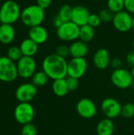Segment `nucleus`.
<instances>
[{
    "instance_id": "1",
    "label": "nucleus",
    "mask_w": 134,
    "mask_h": 135,
    "mask_svg": "<svg viewBox=\"0 0 134 135\" xmlns=\"http://www.w3.org/2000/svg\"><path fill=\"white\" fill-rule=\"evenodd\" d=\"M67 67L68 62L66 59L55 53L46 56L42 62V70L53 81L66 78L67 77Z\"/></svg>"
},
{
    "instance_id": "2",
    "label": "nucleus",
    "mask_w": 134,
    "mask_h": 135,
    "mask_svg": "<svg viewBox=\"0 0 134 135\" xmlns=\"http://www.w3.org/2000/svg\"><path fill=\"white\" fill-rule=\"evenodd\" d=\"M45 18L44 9L38 5H30L21 10V21L27 27L41 25Z\"/></svg>"
},
{
    "instance_id": "3",
    "label": "nucleus",
    "mask_w": 134,
    "mask_h": 135,
    "mask_svg": "<svg viewBox=\"0 0 134 135\" xmlns=\"http://www.w3.org/2000/svg\"><path fill=\"white\" fill-rule=\"evenodd\" d=\"M21 14L20 6L13 0H7L0 6V20L2 24L13 25L21 19Z\"/></svg>"
},
{
    "instance_id": "4",
    "label": "nucleus",
    "mask_w": 134,
    "mask_h": 135,
    "mask_svg": "<svg viewBox=\"0 0 134 135\" xmlns=\"http://www.w3.org/2000/svg\"><path fill=\"white\" fill-rule=\"evenodd\" d=\"M18 77L16 62L10 60L7 56L0 57V81L12 82Z\"/></svg>"
},
{
    "instance_id": "5",
    "label": "nucleus",
    "mask_w": 134,
    "mask_h": 135,
    "mask_svg": "<svg viewBox=\"0 0 134 135\" xmlns=\"http://www.w3.org/2000/svg\"><path fill=\"white\" fill-rule=\"evenodd\" d=\"M111 81L115 87L121 89L130 88L134 82L131 71L122 67L113 70L111 75Z\"/></svg>"
},
{
    "instance_id": "6",
    "label": "nucleus",
    "mask_w": 134,
    "mask_h": 135,
    "mask_svg": "<svg viewBox=\"0 0 134 135\" xmlns=\"http://www.w3.org/2000/svg\"><path fill=\"white\" fill-rule=\"evenodd\" d=\"M80 27L72 21L63 23L57 28L56 34L58 38L65 42H73L79 39Z\"/></svg>"
},
{
    "instance_id": "7",
    "label": "nucleus",
    "mask_w": 134,
    "mask_h": 135,
    "mask_svg": "<svg viewBox=\"0 0 134 135\" xmlns=\"http://www.w3.org/2000/svg\"><path fill=\"white\" fill-rule=\"evenodd\" d=\"M15 120L21 125L32 123L35 116V110L30 103H19L14 108Z\"/></svg>"
},
{
    "instance_id": "8",
    "label": "nucleus",
    "mask_w": 134,
    "mask_h": 135,
    "mask_svg": "<svg viewBox=\"0 0 134 135\" xmlns=\"http://www.w3.org/2000/svg\"><path fill=\"white\" fill-rule=\"evenodd\" d=\"M112 24L120 32H127L133 28V15L125 9L114 14Z\"/></svg>"
},
{
    "instance_id": "9",
    "label": "nucleus",
    "mask_w": 134,
    "mask_h": 135,
    "mask_svg": "<svg viewBox=\"0 0 134 135\" xmlns=\"http://www.w3.org/2000/svg\"><path fill=\"white\" fill-rule=\"evenodd\" d=\"M16 64L18 76L22 78H31L36 72V62L33 57L23 56L17 62H16Z\"/></svg>"
},
{
    "instance_id": "10",
    "label": "nucleus",
    "mask_w": 134,
    "mask_h": 135,
    "mask_svg": "<svg viewBox=\"0 0 134 135\" xmlns=\"http://www.w3.org/2000/svg\"><path fill=\"white\" fill-rule=\"evenodd\" d=\"M88 69V62L85 58H72L68 62L67 76L75 78H82Z\"/></svg>"
},
{
    "instance_id": "11",
    "label": "nucleus",
    "mask_w": 134,
    "mask_h": 135,
    "mask_svg": "<svg viewBox=\"0 0 134 135\" xmlns=\"http://www.w3.org/2000/svg\"><path fill=\"white\" fill-rule=\"evenodd\" d=\"M37 87L32 82L20 85L15 91V97L19 103H30L36 96Z\"/></svg>"
},
{
    "instance_id": "12",
    "label": "nucleus",
    "mask_w": 134,
    "mask_h": 135,
    "mask_svg": "<svg viewBox=\"0 0 134 135\" xmlns=\"http://www.w3.org/2000/svg\"><path fill=\"white\" fill-rule=\"evenodd\" d=\"M101 110L106 118L113 119L121 115L122 105L115 98L107 97L101 103Z\"/></svg>"
},
{
    "instance_id": "13",
    "label": "nucleus",
    "mask_w": 134,
    "mask_h": 135,
    "mask_svg": "<svg viewBox=\"0 0 134 135\" xmlns=\"http://www.w3.org/2000/svg\"><path fill=\"white\" fill-rule=\"evenodd\" d=\"M76 110L81 118L86 119H92L97 112L95 103L88 98L81 99L76 104Z\"/></svg>"
},
{
    "instance_id": "14",
    "label": "nucleus",
    "mask_w": 134,
    "mask_h": 135,
    "mask_svg": "<svg viewBox=\"0 0 134 135\" xmlns=\"http://www.w3.org/2000/svg\"><path fill=\"white\" fill-rule=\"evenodd\" d=\"M90 14L89 10L85 6L81 5L76 6L75 7H73L71 21L79 27H81L88 24Z\"/></svg>"
},
{
    "instance_id": "15",
    "label": "nucleus",
    "mask_w": 134,
    "mask_h": 135,
    "mask_svg": "<svg viewBox=\"0 0 134 135\" xmlns=\"http://www.w3.org/2000/svg\"><path fill=\"white\" fill-rule=\"evenodd\" d=\"M111 57L108 51L106 48H100L98 49L92 59V62L94 66L99 70H105L110 66L111 62Z\"/></svg>"
},
{
    "instance_id": "16",
    "label": "nucleus",
    "mask_w": 134,
    "mask_h": 135,
    "mask_svg": "<svg viewBox=\"0 0 134 135\" xmlns=\"http://www.w3.org/2000/svg\"><path fill=\"white\" fill-rule=\"evenodd\" d=\"M28 38L36 42L38 45L44 44L48 39L47 30L42 25H37L29 28Z\"/></svg>"
},
{
    "instance_id": "17",
    "label": "nucleus",
    "mask_w": 134,
    "mask_h": 135,
    "mask_svg": "<svg viewBox=\"0 0 134 135\" xmlns=\"http://www.w3.org/2000/svg\"><path fill=\"white\" fill-rule=\"evenodd\" d=\"M70 47V54L72 58H85L88 53V45L81 40H75L72 42Z\"/></svg>"
},
{
    "instance_id": "18",
    "label": "nucleus",
    "mask_w": 134,
    "mask_h": 135,
    "mask_svg": "<svg viewBox=\"0 0 134 135\" xmlns=\"http://www.w3.org/2000/svg\"><path fill=\"white\" fill-rule=\"evenodd\" d=\"M16 32L12 25L2 24L0 25V43L5 45L11 44L15 38Z\"/></svg>"
},
{
    "instance_id": "19",
    "label": "nucleus",
    "mask_w": 134,
    "mask_h": 135,
    "mask_svg": "<svg viewBox=\"0 0 134 135\" xmlns=\"http://www.w3.org/2000/svg\"><path fill=\"white\" fill-rule=\"evenodd\" d=\"M20 49L23 56L33 57L38 51L39 45L30 38L24 39L20 44Z\"/></svg>"
},
{
    "instance_id": "20",
    "label": "nucleus",
    "mask_w": 134,
    "mask_h": 135,
    "mask_svg": "<svg viewBox=\"0 0 134 135\" xmlns=\"http://www.w3.org/2000/svg\"><path fill=\"white\" fill-rule=\"evenodd\" d=\"M115 132V123L112 119L104 118L101 119L96 126L97 135H113Z\"/></svg>"
},
{
    "instance_id": "21",
    "label": "nucleus",
    "mask_w": 134,
    "mask_h": 135,
    "mask_svg": "<svg viewBox=\"0 0 134 135\" xmlns=\"http://www.w3.org/2000/svg\"><path fill=\"white\" fill-rule=\"evenodd\" d=\"M52 90L54 95L58 97H65L70 91L67 86L66 78L54 80L52 83Z\"/></svg>"
},
{
    "instance_id": "22",
    "label": "nucleus",
    "mask_w": 134,
    "mask_h": 135,
    "mask_svg": "<svg viewBox=\"0 0 134 135\" xmlns=\"http://www.w3.org/2000/svg\"><path fill=\"white\" fill-rule=\"evenodd\" d=\"M94 36H95V30L93 27L90 26L88 24L80 27V32H79L80 40L88 44L93 40Z\"/></svg>"
},
{
    "instance_id": "23",
    "label": "nucleus",
    "mask_w": 134,
    "mask_h": 135,
    "mask_svg": "<svg viewBox=\"0 0 134 135\" xmlns=\"http://www.w3.org/2000/svg\"><path fill=\"white\" fill-rule=\"evenodd\" d=\"M31 78H32V83L36 87H42V86H44L47 83L48 79H49L48 76L43 70L36 71Z\"/></svg>"
},
{
    "instance_id": "24",
    "label": "nucleus",
    "mask_w": 134,
    "mask_h": 135,
    "mask_svg": "<svg viewBox=\"0 0 134 135\" xmlns=\"http://www.w3.org/2000/svg\"><path fill=\"white\" fill-rule=\"evenodd\" d=\"M72 13H73V7L68 4H65L60 7L57 16L62 21L63 23H65L71 21Z\"/></svg>"
},
{
    "instance_id": "25",
    "label": "nucleus",
    "mask_w": 134,
    "mask_h": 135,
    "mask_svg": "<svg viewBox=\"0 0 134 135\" xmlns=\"http://www.w3.org/2000/svg\"><path fill=\"white\" fill-rule=\"evenodd\" d=\"M107 9L114 14L125 9L124 0H107Z\"/></svg>"
},
{
    "instance_id": "26",
    "label": "nucleus",
    "mask_w": 134,
    "mask_h": 135,
    "mask_svg": "<svg viewBox=\"0 0 134 135\" xmlns=\"http://www.w3.org/2000/svg\"><path fill=\"white\" fill-rule=\"evenodd\" d=\"M6 56L12 60L14 62H17L22 57V52L20 49V47H17V46H12L10 47H9V49L7 50V55Z\"/></svg>"
},
{
    "instance_id": "27",
    "label": "nucleus",
    "mask_w": 134,
    "mask_h": 135,
    "mask_svg": "<svg viewBox=\"0 0 134 135\" xmlns=\"http://www.w3.org/2000/svg\"><path fill=\"white\" fill-rule=\"evenodd\" d=\"M121 115L125 119H131L134 117V104L129 102L122 106Z\"/></svg>"
},
{
    "instance_id": "28",
    "label": "nucleus",
    "mask_w": 134,
    "mask_h": 135,
    "mask_svg": "<svg viewBox=\"0 0 134 135\" xmlns=\"http://www.w3.org/2000/svg\"><path fill=\"white\" fill-rule=\"evenodd\" d=\"M36 127L32 123L22 125V128L21 130V135H36Z\"/></svg>"
},
{
    "instance_id": "29",
    "label": "nucleus",
    "mask_w": 134,
    "mask_h": 135,
    "mask_svg": "<svg viewBox=\"0 0 134 135\" xmlns=\"http://www.w3.org/2000/svg\"><path fill=\"white\" fill-rule=\"evenodd\" d=\"M99 16H100L102 22L107 23V22H112L114 13L108 9H103L100 11Z\"/></svg>"
},
{
    "instance_id": "30",
    "label": "nucleus",
    "mask_w": 134,
    "mask_h": 135,
    "mask_svg": "<svg viewBox=\"0 0 134 135\" xmlns=\"http://www.w3.org/2000/svg\"><path fill=\"white\" fill-rule=\"evenodd\" d=\"M66 80L67 86H68V89H69V91L70 92H73V91H75L78 88V85H79V79L75 78H73V77L67 76L66 78Z\"/></svg>"
},
{
    "instance_id": "31",
    "label": "nucleus",
    "mask_w": 134,
    "mask_h": 135,
    "mask_svg": "<svg viewBox=\"0 0 134 135\" xmlns=\"http://www.w3.org/2000/svg\"><path fill=\"white\" fill-rule=\"evenodd\" d=\"M55 54L66 59V57H68L69 55H70V47H68L67 45L65 44H62L59 45L56 47L55 50Z\"/></svg>"
},
{
    "instance_id": "32",
    "label": "nucleus",
    "mask_w": 134,
    "mask_h": 135,
    "mask_svg": "<svg viewBox=\"0 0 134 135\" xmlns=\"http://www.w3.org/2000/svg\"><path fill=\"white\" fill-rule=\"evenodd\" d=\"M102 23V21L99 16V14H96V13H91L90 17L88 18V25H89L90 26L95 28L99 27Z\"/></svg>"
},
{
    "instance_id": "33",
    "label": "nucleus",
    "mask_w": 134,
    "mask_h": 135,
    "mask_svg": "<svg viewBox=\"0 0 134 135\" xmlns=\"http://www.w3.org/2000/svg\"><path fill=\"white\" fill-rule=\"evenodd\" d=\"M125 2V10L134 15V0H124Z\"/></svg>"
},
{
    "instance_id": "34",
    "label": "nucleus",
    "mask_w": 134,
    "mask_h": 135,
    "mask_svg": "<svg viewBox=\"0 0 134 135\" xmlns=\"http://www.w3.org/2000/svg\"><path fill=\"white\" fill-rule=\"evenodd\" d=\"M110 66L114 70L120 69V68H122V61L119 58H113L111 59Z\"/></svg>"
},
{
    "instance_id": "35",
    "label": "nucleus",
    "mask_w": 134,
    "mask_h": 135,
    "mask_svg": "<svg viewBox=\"0 0 134 135\" xmlns=\"http://www.w3.org/2000/svg\"><path fill=\"white\" fill-rule=\"evenodd\" d=\"M126 62L127 64L130 66V67H134V49L130 51L127 55H126Z\"/></svg>"
},
{
    "instance_id": "36",
    "label": "nucleus",
    "mask_w": 134,
    "mask_h": 135,
    "mask_svg": "<svg viewBox=\"0 0 134 135\" xmlns=\"http://www.w3.org/2000/svg\"><path fill=\"white\" fill-rule=\"evenodd\" d=\"M52 2V0H36V5L41 7L43 9L49 8Z\"/></svg>"
},
{
    "instance_id": "37",
    "label": "nucleus",
    "mask_w": 134,
    "mask_h": 135,
    "mask_svg": "<svg viewBox=\"0 0 134 135\" xmlns=\"http://www.w3.org/2000/svg\"><path fill=\"white\" fill-rule=\"evenodd\" d=\"M62 24H63L62 21L56 15V16L54 17V20H53V25H54V26L56 28H59Z\"/></svg>"
},
{
    "instance_id": "38",
    "label": "nucleus",
    "mask_w": 134,
    "mask_h": 135,
    "mask_svg": "<svg viewBox=\"0 0 134 135\" xmlns=\"http://www.w3.org/2000/svg\"><path fill=\"white\" fill-rule=\"evenodd\" d=\"M131 74H132V75H133V78L134 80V67H133L132 70H131Z\"/></svg>"
},
{
    "instance_id": "39",
    "label": "nucleus",
    "mask_w": 134,
    "mask_h": 135,
    "mask_svg": "<svg viewBox=\"0 0 134 135\" xmlns=\"http://www.w3.org/2000/svg\"><path fill=\"white\" fill-rule=\"evenodd\" d=\"M133 29L134 30V15H133Z\"/></svg>"
},
{
    "instance_id": "40",
    "label": "nucleus",
    "mask_w": 134,
    "mask_h": 135,
    "mask_svg": "<svg viewBox=\"0 0 134 135\" xmlns=\"http://www.w3.org/2000/svg\"><path fill=\"white\" fill-rule=\"evenodd\" d=\"M133 49H134V40H133Z\"/></svg>"
},
{
    "instance_id": "41",
    "label": "nucleus",
    "mask_w": 134,
    "mask_h": 135,
    "mask_svg": "<svg viewBox=\"0 0 134 135\" xmlns=\"http://www.w3.org/2000/svg\"><path fill=\"white\" fill-rule=\"evenodd\" d=\"M2 25V21H1V20H0V25Z\"/></svg>"
},
{
    "instance_id": "42",
    "label": "nucleus",
    "mask_w": 134,
    "mask_h": 135,
    "mask_svg": "<svg viewBox=\"0 0 134 135\" xmlns=\"http://www.w3.org/2000/svg\"><path fill=\"white\" fill-rule=\"evenodd\" d=\"M0 1H1V0H0Z\"/></svg>"
},
{
    "instance_id": "43",
    "label": "nucleus",
    "mask_w": 134,
    "mask_h": 135,
    "mask_svg": "<svg viewBox=\"0 0 134 135\" xmlns=\"http://www.w3.org/2000/svg\"><path fill=\"white\" fill-rule=\"evenodd\" d=\"M0 57H1V56H0Z\"/></svg>"
}]
</instances>
